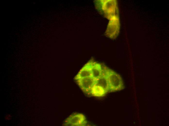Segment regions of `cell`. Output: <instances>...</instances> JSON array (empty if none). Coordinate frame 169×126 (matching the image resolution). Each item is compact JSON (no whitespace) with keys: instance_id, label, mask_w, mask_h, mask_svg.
I'll list each match as a JSON object with an SVG mask.
<instances>
[{"instance_id":"cell-3","label":"cell","mask_w":169,"mask_h":126,"mask_svg":"<svg viewBox=\"0 0 169 126\" xmlns=\"http://www.w3.org/2000/svg\"><path fill=\"white\" fill-rule=\"evenodd\" d=\"M87 123L86 118L83 114L74 113L68 117L65 120L63 125L68 126H85Z\"/></svg>"},{"instance_id":"cell-1","label":"cell","mask_w":169,"mask_h":126,"mask_svg":"<svg viewBox=\"0 0 169 126\" xmlns=\"http://www.w3.org/2000/svg\"><path fill=\"white\" fill-rule=\"evenodd\" d=\"M102 67L108 82L109 92H116L124 89L123 81L120 75L104 65Z\"/></svg>"},{"instance_id":"cell-4","label":"cell","mask_w":169,"mask_h":126,"mask_svg":"<svg viewBox=\"0 0 169 126\" xmlns=\"http://www.w3.org/2000/svg\"><path fill=\"white\" fill-rule=\"evenodd\" d=\"M79 87L86 94L91 95L94 80L92 77L85 78L76 80Z\"/></svg>"},{"instance_id":"cell-2","label":"cell","mask_w":169,"mask_h":126,"mask_svg":"<svg viewBox=\"0 0 169 126\" xmlns=\"http://www.w3.org/2000/svg\"><path fill=\"white\" fill-rule=\"evenodd\" d=\"M103 69V68H102ZM109 92L108 82L103 70L101 76L94 80L91 95L96 97H102Z\"/></svg>"},{"instance_id":"cell-5","label":"cell","mask_w":169,"mask_h":126,"mask_svg":"<svg viewBox=\"0 0 169 126\" xmlns=\"http://www.w3.org/2000/svg\"><path fill=\"white\" fill-rule=\"evenodd\" d=\"M93 61V60H91L84 66L75 77V80L92 77V68Z\"/></svg>"},{"instance_id":"cell-6","label":"cell","mask_w":169,"mask_h":126,"mask_svg":"<svg viewBox=\"0 0 169 126\" xmlns=\"http://www.w3.org/2000/svg\"><path fill=\"white\" fill-rule=\"evenodd\" d=\"M102 66L100 63L93 61L92 66V77L94 80L99 77L102 72Z\"/></svg>"}]
</instances>
